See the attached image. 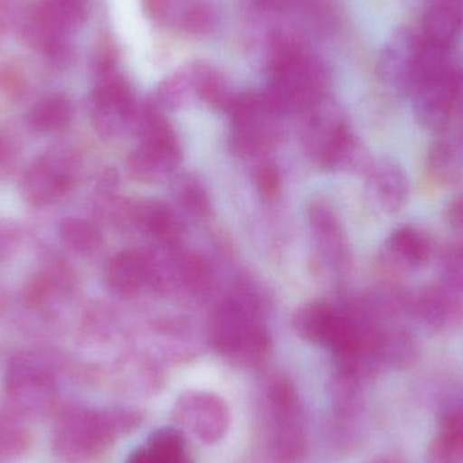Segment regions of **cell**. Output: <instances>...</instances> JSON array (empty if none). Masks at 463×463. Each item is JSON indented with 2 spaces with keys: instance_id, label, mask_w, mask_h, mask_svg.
<instances>
[{
  "instance_id": "f35d334b",
  "label": "cell",
  "mask_w": 463,
  "mask_h": 463,
  "mask_svg": "<svg viewBox=\"0 0 463 463\" xmlns=\"http://www.w3.org/2000/svg\"><path fill=\"white\" fill-rule=\"evenodd\" d=\"M367 463H405L402 459L394 458V457H375L372 461Z\"/></svg>"
},
{
  "instance_id": "5b68a950",
  "label": "cell",
  "mask_w": 463,
  "mask_h": 463,
  "mask_svg": "<svg viewBox=\"0 0 463 463\" xmlns=\"http://www.w3.org/2000/svg\"><path fill=\"white\" fill-rule=\"evenodd\" d=\"M141 143L128 160L133 178L159 182L170 175L181 162V146L165 117L148 109L141 116Z\"/></svg>"
},
{
  "instance_id": "4316f807",
  "label": "cell",
  "mask_w": 463,
  "mask_h": 463,
  "mask_svg": "<svg viewBox=\"0 0 463 463\" xmlns=\"http://www.w3.org/2000/svg\"><path fill=\"white\" fill-rule=\"evenodd\" d=\"M194 90L201 99L205 100L214 108L224 109L233 98L228 92L227 84L222 80L220 73L209 67H197L194 70Z\"/></svg>"
},
{
  "instance_id": "ba28073f",
  "label": "cell",
  "mask_w": 463,
  "mask_h": 463,
  "mask_svg": "<svg viewBox=\"0 0 463 463\" xmlns=\"http://www.w3.org/2000/svg\"><path fill=\"white\" fill-rule=\"evenodd\" d=\"M462 90V76L456 68L423 81L411 95L416 121L421 128L442 135L448 130Z\"/></svg>"
},
{
  "instance_id": "836d02e7",
  "label": "cell",
  "mask_w": 463,
  "mask_h": 463,
  "mask_svg": "<svg viewBox=\"0 0 463 463\" xmlns=\"http://www.w3.org/2000/svg\"><path fill=\"white\" fill-rule=\"evenodd\" d=\"M304 0H248L250 10L259 14H280L290 11Z\"/></svg>"
},
{
  "instance_id": "ac0fdd59",
  "label": "cell",
  "mask_w": 463,
  "mask_h": 463,
  "mask_svg": "<svg viewBox=\"0 0 463 463\" xmlns=\"http://www.w3.org/2000/svg\"><path fill=\"white\" fill-rule=\"evenodd\" d=\"M383 369H412L420 359V345L412 332L402 326H383L380 340Z\"/></svg>"
},
{
  "instance_id": "f1b7e54d",
  "label": "cell",
  "mask_w": 463,
  "mask_h": 463,
  "mask_svg": "<svg viewBox=\"0 0 463 463\" xmlns=\"http://www.w3.org/2000/svg\"><path fill=\"white\" fill-rule=\"evenodd\" d=\"M438 269L443 285L463 294V242H454L442 250Z\"/></svg>"
},
{
  "instance_id": "cb8c5ba5",
  "label": "cell",
  "mask_w": 463,
  "mask_h": 463,
  "mask_svg": "<svg viewBox=\"0 0 463 463\" xmlns=\"http://www.w3.org/2000/svg\"><path fill=\"white\" fill-rule=\"evenodd\" d=\"M174 282L189 293L203 294L212 282L208 261L197 253H182L174 259Z\"/></svg>"
},
{
  "instance_id": "e575fe53",
  "label": "cell",
  "mask_w": 463,
  "mask_h": 463,
  "mask_svg": "<svg viewBox=\"0 0 463 463\" xmlns=\"http://www.w3.org/2000/svg\"><path fill=\"white\" fill-rule=\"evenodd\" d=\"M446 220L454 231L463 234V194L454 198L446 209Z\"/></svg>"
},
{
  "instance_id": "d590c367",
  "label": "cell",
  "mask_w": 463,
  "mask_h": 463,
  "mask_svg": "<svg viewBox=\"0 0 463 463\" xmlns=\"http://www.w3.org/2000/svg\"><path fill=\"white\" fill-rule=\"evenodd\" d=\"M146 7L155 19H163L167 16L170 0H146Z\"/></svg>"
},
{
  "instance_id": "7c38bea8",
  "label": "cell",
  "mask_w": 463,
  "mask_h": 463,
  "mask_svg": "<svg viewBox=\"0 0 463 463\" xmlns=\"http://www.w3.org/2000/svg\"><path fill=\"white\" fill-rule=\"evenodd\" d=\"M367 190L375 205L386 214H397L405 208L411 184L404 168L391 157L373 160L366 173Z\"/></svg>"
},
{
  "instance_id": "d6a6232c",
  "label": "cell",
  "mask_w": 463,
  "mask_h": 463,
  "mask_svg": "<svg viewBox=\"0 0 463 463\" xmlns=\"http://www.w3.org/2000/svg\"><path fill=\"white\" fill-rule=\"evenodd\" d=\"M253 182H255L256 189L260 193L261 197L266 200H272L277 197L279 192V173L272 165H259L253 174Z\"/></svg>"
},
{
  "instance_id": "ffe728a7",
  "label": "cell",
  "mask_w": 463,
  "mask_h": 463,
  "mask_svg": "<svg viewBox=\"0 0 463 463\" xmlns=\"http://www.w3.org/2000/svg\"><path fill=\"white\" fill-rule=\"evenodd\" d=\"M328 396L335 415L342 420H351L364 410L362 380L353 373L337 370L329 380Z\"/></svg>"
},
{
  "instance_id": "603a6c76",
  "label": "cell",
  "mask_w": 463,
  "mask_h": 463,
  "mask_svg": "<svg viewBox=\"0 0 463 463\" xmlns=\"http://www.w3.org/2000/svg\"><path fill=\"white\" fill-rule=\"evenodd\" d=\"M334 315V307L326 302H307L294 313L293 326L302 339L323 345Z\"/></svg>"
},
{
  "instance_id": "8fae6325",
  "label": "cell",
  "mask_w": 463,
  "mask_h": 463,
  "mask_svg": "<svg viewBox=\"0 0 463 463\" xmlns=\"http://www.w3.org/2000/svg\"><path fill=\"white\" fill-rule=\"evenodd\" d=\"M420 35L400 29L386 43L380 57V73L388 86L411 97L415 87L416 60Z\"/></svg>"
},
{
  "instance_id": "d4e9b609",
  "label": "cell",
  "mask_w": 463,
  "mask_h": 463,
  "mask_svg": "<svg viewBox=\"0 0 463 463\" xmlns=\"http://www.w3.org/2000/svg\"><path fill=\"white\" fill-rule=\"evenodd\" d=\"M59 237L73 252L92 253L102 245V233L92 222L76 217H65L59 224Z\"/></svg>"
},
{
  "instance_id": "9c48e42d",
  "label": "cell",
  "mask_w": 463,
  "mask_h": 463,
  "mask_svg": "<svg viewBox=\"0 0 463 463\" xmlns=\"http://www.w3.org/2000/svg\"><path fill=\"white\" fill-rule=\"evenodd\" d=\"M75 182V165L64 152L59 149L43 155L24 173L21 182V194L29 205L45 208L59 203L72 189Z\"/></svg>"
},
{
  "instance_id": "30bf717a",
  "label": "cell",
  "mask_w": 463,
  "mask_h": 463,
  "mask_svg": "<svg viewBox=\"0 0 463 463\" xmlns=\"http://www.w3.org/2000/svg\"><path fill=\"white\" fill-rule=\"evenodd\" d=\"M408 315L434 332L453 331L463 326V294L442 282L411 294Z\"/></svg>"
},
{
  "instance_id": "8992f818",
  "label": "cell",
  "mask_w": 463,
  "mask_h": 463,
  "mask_svg": "<svg viewBox=\"0 0 463 463\" xmlns=\"http://www.w3.org/2000/svg\"><path fill=\"white\" fill-rule=\"evenodd\" d=\"M232 122V146L237 155L250 156L272 146L278 137V116L264 97L241 95L227 109Z\"/></svg>"
},
{
  "instance_id": "5bb4252c",
  "label": "cell",
  "mask_w": 463,
  "mask_h": 463,
  "mask_svg": "<svg viewBox=\"0 0 463 463\" xmlns=\"http://www.w3.org/2000/svg\"><path fill=\"white\" fill-rule=\"evenodd\" d=\"M385 253L388 260L399 269H423L431 260V241L423 231L404 225L389 234Z\"/></svg>"
},
{
  "instance_id": "52a82bcc",
  "label": "cell",
  "mask_w": 463,
  "mask_h": 463,
  "mask_svg": "<svg viewBox=\"0 0 463 463\" xmlns=\"http://www.w3.org/2000/svg\"><path fill=\"white\" fill-rule=\"evenodd\" d=\"M173 420L182 431L214 445L224 439L230 430V408L224 399L211 392L187 391L174 404Z\"/></svg>"
},
{
  "instance_id": "3957f363",
  "label": "cell",
  "mask_w": 463,
  "mask_h": 463,
  "mask_svg": "<svg viewBox=\"0 0 463 463\" xmlns=\"http://www.w3.org/2000/svg\"><path fill=\"white\" fill-rule=\"evenodd\" d=\"M256 317L233 298L222 302L209 324L212 347L242 366L261 364L269 355L271 340Z\"/></svg>"
},
{
  "instance_id": "8d00e7d4",
  "label": "cell",
  "mask_w": 463,
  "mask_h": 463,
  "mask_svg": "<svg viewBox=\"0 0 463 463\" xmlns=\"http://www.w3.org/2000/svg\"><path fill=\"white\" fill-rule=\"evenodd\" d=\"M125 463H159L154 457L151 456L146 446L136 448L135 450L130 451Z\"/></svg>"
},
{
  "instance_id": "83f0119b",
  "label": "cell",
  "mask_w": 463,
  "mask_h": 463,
  "mask_svg": "<svg viewBox=\"0 0 463 463\" xmlns=\"http://www.w3.org/2000/svg\"><path fill=\"white\" fill-rule=\"evenodd\" d=\"M438 432L463 434V392L443 394L437 410Z\"/></svg>"
},
{
  "instance_id": "2e32d148",
  "label": "cell",
  "mask_w": 463,
  "mask_h": 463,
  "mask_svg": "<svg viewBox=\"0 0 463 463\" xmlns=\"http://www.w3.org/2000/svg\"><path fill=\"white\" fill-rule=\"evenodd\" d=\"M463 33V0H438L427 10L421 37L451 49Z\"/></svg>"
},
{
  "instance_id": "7402d4cb",
  "label": "cell",
  "mask_w": 463,
  "mask_h": 463,
  "mask_svg": "<svg viewBox=\"0 0 463 463\" xmlns=\"http://www.w3.org/2000/svg\"><path fill=\"white\" fill-rule=\"evenodd\" d=\"M144 446L159 463H195L187 449L184 431L176 427L155 430Z\"/></svg>"
},
{
  "instance_id": "f546056e",
  "label": "cell",
  "mask_w": 463,
  "mask_h": 463,
  "mask_svg": "<svg viewBox=\"0 0 463 463\" xmlns=\"http://www.w3.org/2000/svg\"><path fill=\"white\" fill-rule=\"evenodd\" d=\"M427 463H463V434L438 432L426 451Z\"/></svg>"
},
{
  "instance_id": "4fadbf2b",
  "label": "cell",
  "mask_w": 463,
  "mask_h": 463,
  "mask_svg": "<svg viewBox=\"0 0 463 463\" xmlns=\"http://www.w3.org/2000/svg\"><path fill=\"white\" fill-rule=\"evenodd\" d=\"M151 252L128 250L109 259L103 279L111 293L124 298L136 296L151 280Z\"/></svg>"
},
{
  "instance_id": "7a4b0ae2",
  "label": "cell",
  "mask_w": 463,
  "mask_h": 463,
  "mask_svg": "<svg viewBox=\"0 0 463 463\" xmlns=\"http://www.w3.org/2000/svg\"><path fill=\"white\" fill-rule=\"evenodd\" d=\"M5 383L11 408L19 415H46L59 397V364L43 351L18 354L8 364Z\"/></svg>"
},
{
  "instance_id": "6da1fadb",
  "label": "cell",
  "mask_w": 463,
  "mask_h": 463,
  "mask_svg": "<svg viewBox=\"0 0 463 463\" xmlns=\"http://www.w3.org/2000/svg\"><path fill=\"white\" fill-rule=\"evenodd\" d=\"M140 423V413L127 408H68L57 416L52 446L57 456L68 461H84L108 450L121 435L137 429Z\"/></svg>"
},
{
  "instance_id": "d6986e66",
  "label": "cell",
  "mask_w": 463,
  "mask_h": 463,
  "mask_svg": "<svg viewBox=\"0 0 463 463\" xmlns=\"http://www.w3.org/2000/svg\"><path fill=\"white\" fill-rule=\"evenodd\" d=\"M135 222L165 247H178L184 227L176 214L160 203H146L135 209Z\"/></svg>"
},
{
  "instance_id": "277c9868",
  "label": "cell",
  "mask_w": 463,
  "mask_h": 463,
  "mask_svg": "<svg viewBox=\"0 0 463 463\" xmlns=\"http://www.w3.org/2000/svg\"><path fill=\"white\" fill-rule=\"evenodd\" d=\"M269 411V451L274 463H301L307 456L304 412L290 381L275 378L267 391Z\"/></svg>"
},
{
  "instance_id": "9a60e30c",
  "label": "cell",
  "mask_w": 463,
  "mask_h": 463,
  "mask_svg": "<svg viewBox=\"0 0 463 463\" xmlns=\"http://www.w3.org/2000/svg\"><path fill=\"white\" fill-rule=\"evenodd\" d=\"M309 222L318 248L326 260L339 269H347L350 266V252L339 222L331 208L323 203H313L309 208Z\"/></svg>"
},
{
  "instance_id": "ab89813d",
  "label": "cell",
  "mask_w": 463,
  "mask_h": 463,
  "mask_svg": "<svg viewBox=\"0 0 463 463\" xmlns=\"http://www.w3.org/2000/svg\"><path fill=\"white\" fill-rule=\"evenodd\" d=\"M462 137H463V136H462Z\"/></svg>"
},
{
  "instance_id": "1f68e13d",
  "label": "cell",
  "mask_w": 463,
  "mask_h": 463,
  "mask_svg": "<svg viewBox=\"0 0 463 463\" xmlns=\"http://www.w3.org/2000/svg\"><path fill=\"white\" fill-rule=\"evenodd\" d=\"M179 198L184 208L197 216H203L209 212V198L205 190L203 189L198 181L186 178L178 187Z\"/></svg>"
},
{
  "instance_id": "4dcf8cb0",
  "label": "cell",
  "mask_w": 463,
  "mask_h": 463,
  "mask_svg": "<svg viewBox=\"0 0 463 463\" xmlns=\"http://www.w3.org/2000/svg\"><path fill=\"white\" fill-rule=\"evenodd\" d=\"M216 24V14L205 3H194L182 15V27L190 33H208Z\"/></svg>"
},
{
  "instance_id": "74e56055",
  "label": "cell",
  "mask_w": 463,
  "mask_h": 463,
  "mask_svg": "<svg viewBox=\"0 0 463 463\" xmlns=\"http://www.w3.org/2000/svg\"><path fill=\"white\" fill-rule=\"evenodd\" d=\"M13 157V146L0 136V168L5 167Z\"/></svg>"
},
{
  "instance_id": "484cf974",
  "label": "cell",
  "mask_w": 463,
  "mask_h": 463,
  "mask_svg": "<svg viewBox=\"0 0 463 463\" xmlns=\"http://www.w3.org/2000/svg\"><path fill=\"white\" fill-rule=\"evenodd\" d=\"M22 418L24 416L13 408L0 410V458L18 456L27 445V432Z\"/></svg>"
},
{
  "instance_id": "e0dca14e",
  "label": "cell",
  "mask_w": 463,
  "mask_h": 463,
  "mask_svg": "<svg viewBox=\"0 0 463 463\" xmlns=\"http://www.w3.org/2000/svg\"><path fill=\"white\" fill-rule=\"evenodd\" d=\"M427 167L442 184L453 186L463 182V137L442 133L427 152Z\"/></svg>"
},
{
  "instance_id": "44dd1931",
  "label": "cell",
  "mask_w": 463,
  "mask_h": 463,
  "mask_svg": "<svg viewBox=\"0 0 463 463\" xmlns=\"http://www.w3.org/2000/svg\"><path fill=\"white\" fill-rule=\"evenodd\" d=\"M72 118V102L65 95H52L33 106L27 124L34 132L56 133L67 128Z\"/></svg>"
}]
</instances>
